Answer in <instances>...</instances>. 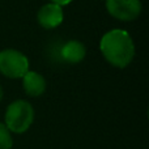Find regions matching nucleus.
Instances as JSON below:
<instances>
[{"mask_svg":"<svg viewBox=\"0 0 149 149\" xmlns=\"http://www.w3.org/2000/svg\"><path fill=\"white\" fill-rule=\"evenodd\" d=\"M34 107L25 100L13 101L5 110L4 124L13 134H24L34 122Z\"/></svg>","mask_w":149,"mask_h":149,"instance_id":"2","label":"nucleus"},{"mask_svg":"<svg viewBox=\"0 0 149 149\" xmlns=\"http://www.w3.org/2000/svg\"><path fill=\"white\" fill-rule=\"evenodd\" d=\"M13 137L12 132L5 127L3 122H0V149H12Z\"/></svg>","mask_w":149,"mask_h":149,"instance_id":"8","label":"nucleus"},{"mask_svg":"<svg viewBox=\"0 0 149 149\" xmlns=\"http://www.w3.org/2000/svg\"><path fill=\"white\" fill-rule=\"evenodd\" d=\"M37 20L39 25L45 29H55L63 22L64 20V12L63 7L54 3H47L39 8L37 13Z\"/></svg>","mask_w":149,"mask_h":149,"instance_id":"5","label":"nucleus"},{"mask_svg":"<svg viewBox=\"0 0 149 149\" xmlns=\"http://www.w3.org/2000/svg\"><path fill=\"white\" fill-rule=\"evenodd\" d=\"M60 56L68 64H77L86 56V47L82 42L71 39L65 42L60 49Z\"/></svg>","mask_w":149,"mask_h":149,"instance_id":"6","label":"nucleus"},{"mask_svg":"<svg viewBox=\"0 0 149 149\" xmlns=\"http://www.w3.org/2000/svg\"><path fill=\"white\" fill-rule=\"evenodd\" d=\"M29 71V60L26 55L15 49L0 51V73L8 79H22Z\"/></svg>","mask_w":149,"mask_h":149,"instance_id":"3","label":"nucleus"},{"mask_svg":"<svg viewBox=\"0 0 149 149\" xmlns=\"http://www.w3.org/2000/svg\"><path fill=\"white\" fill-rule=\"evenodd\" d=\"M100 50L105 60L115 68H126L135 56V43L128 31L113 29L103 34Z\"/></svg>","mask_w":149,"mask_h":149,"instance_id":"1","label":"nucleus"},{"mask_svg":"<svg viewBox=\"0 0 149 149\" xmlns=\"http://www.w3.org/2000/svg\"><path fill=\"white\" fill-rule=\"evenodd\" d=\"M22 89L30 97H39L46 90V80L36 71H28L22 76Z\"/></svg>","mask_w":149,"mask_h":149,"instance_id":"7","label":"nucleus"},{"mask_svg":"<svg viewBox=\"0 0 149 149\" xmlns=\"http://www.w3.org/2000/svg\"><path fill=\"white\" fill-rule=\"evenodd\" d=\"M106 9L116 20L134 21L140 16L143 5L140 0H106Z\"/></svg>","mask_w":149,"mask_h":149,"instance_id":"4","label":"nucleus"},{"mask_svg":"<svg viewBox=\"0 0 149 149\" xmlns=\"http://www.w3.org/2000/svg\"><path fill=\"white\" fill-rule=\"evenodd\" d=\"M50 1L54 3V4L60 5V7H63V5H68L70 3H72L73 0H50Z\"/></svg>","mask_w":149,"mask_h":149,"instance_id":"9","label":"nucleus"},{"mask_svg":"<svg viewBox=\"0 0 149 149\" xmlns=\"http://www.w3.org/2000/svg\"><path fill=\"white\" fill-rule=\"evenodd\" d=\"M3 95H4V92H3V88H1V85H0V101L3 100Z\"/></svg>","mask_w":149,"mask_h":149,"instance_id":"10","label":"nucleus"}]
</instances>
